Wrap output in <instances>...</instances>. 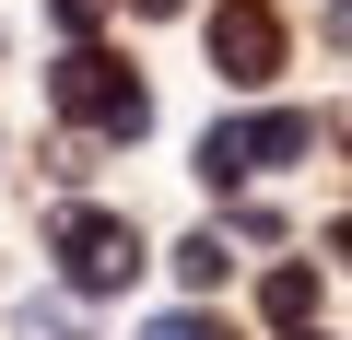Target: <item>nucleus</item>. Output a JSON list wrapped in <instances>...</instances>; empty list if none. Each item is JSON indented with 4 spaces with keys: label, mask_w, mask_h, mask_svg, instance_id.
Returning <instances> with one entry per match:
<instances>
[{
    "label": "nucleus",
    "mask_w": 352,
    "mask_h": 340,
    "mask_svg": "<svg viewBox=\"0 0 352 340\" xmlns=\"http://www.w3.org/2000/svg\"><path fill=\"white\" fill-rule=\"evenodd\" d=\"M47 106H59L71 129H94V141H141V129H153V82H141V71H118L94 36L47 71Z\"/></svg>",
    "instance_id": "obj_1"
},
{
    "label": "nucleus",
    "mask_w": 352,
    "mask_h": 340,
    "mask_svg": "<svg viewBox=\"0 0 352 340\" xmlns=\"http://www.w3.org/2000/svg\"><path fill=\"white\" fill-rule=\"evenodd\" d=\"M212 71L235 94H258L282 71V24H270V0H212Z\"/></svg>",
    "instance_id": "obj_2"
},
{
    "label": "nucleus",
    "mask_w": 352,
    "mask_h": 340,
    "mask_svg": "<svg viewBox=\"0 0 352 340\" xmlns=\"http://www.w3.org/2000/svg\"><path fill=\"white\" fill-rule=\"evenodd\" d=\"M59 247H71V293H129V282H141V235L106 223V212H71Z\"/></svg>",
    "instance_id": "obj_3"
},
{
    "label": "nucleus",
    "mask_w": 352,
    "mask_h": 340,
    "mask_svg": "<svg viewBox=\"0 0 352 340\" xmlns=\"http://www.w3.org/2000/svg\"><path fill=\"white\" fill-rule=\"evenodd\" d=\"M258 317H270V328H305V317H317V270H270V282H258Z\"/></svg>",
    "instance_id": "obj_4"
},
{
    "label": "nucleus",
    "mask_w": 352,
    "mask_h": 340,
    "mask_svg": "<svg viewBox=\"0 0 352 340\" xmlns=\"http://www.w3.org/2000/svg\"><path fill=\"white\" fill-rule=\"evenodd\" d=\"M247 164H258V152H247V129H235V117H223V129H212V141H200V177H212V188H235V177H247Z\"/></svg>",
    "instance_id": "obj_5"
},
{
    "label": "nucleus",
    "mask_w": 352,
    "mask_h": 340,
    "mask_svg": "<svg viewBox=\"0 0 352 340\" xmlns=\"http://www.w3.org/2000/svg\"><path fill=\"white\" fill-rule=\"evenodd\" d=\"M305 141H317V117H258V129H247V152H258V164H294Z\"/></svg>",
    "instance_id": "obj_6"
},
{
    "label": "nucleus",
    "mask_w": 352,
    "mask_h": 340,
    "mask_svg": "<svg viewBox=\"0 0 352 340\" xmlns=\"http://www.w3.org/2000/svg\"><path fill=\"white\" fill-rule=\"evenodd\" d=\"M12 340H82V317H71V305H47V293H36V305H12Z\"/></svg>",
    "instance_id": "obj_7"
},
{
    "label": "nucleus",
    "mask_w": 352,
    "mask_h": 340,
    "mask_svg": "<svg viewBox=\"0 0 352 340\" xmlns=\"http://www.w3.org/2000/svg\"><path fill=\"white\" fill-rule=\"evenodd\" d=\"M176 282L212 293V282H223V235H188V247H176Z\"/></svg>",
    "instance_id": "obj_8"
},
{
    "label": "nucleus",
    "mask_w": 352,
    "mask_h": 340,
    "mask_svg": "<svg viewBox=\"0 0 352 340\" xmlns=\"http://www.w3.org/2000/svg\"><path fill=\"white\" fill-rule=\"evenodd\" d=\"M141 340H223V328H212V317H153Z\"/></svg>",
    "instance_id": "obj_9"
},
{
    "label": "nucleus",
    "mask_w": 352,
    "mask_h": 340,
    "mask_svg": "<svg viewBox=\"0 0 352 340\" xmlns=\"http://www.w3.org/2000/svg\"><path fill=\"white\" fill-rule=\"evenodd\" d=\"M47 12H59L71 36H94V12H106V0H47Z\"/></svg>",
    "instance_id": "obj_10"
},
{
    "label": "nucleus",
    "mask_w": 352,
    "mask_h": 340,
    "mask_svg": "<svg viewBox=\"0 0 352 340\" xmlns=\"http://www.w3.org/2000/svg\"><path fill=\"white\" fill-rule=\"evenodd\" d=\"M129 12H176V0H129Z\"/></svg>",
    "instance_id": "obj_11"
},
{
    "label": "nucleus",
    "mask_w": 352,
    "mask_h": 340,
    "mask_svg": "<svg viewBox=\"0 0 352 340\" xmlns=\"http://www.w3.org/2000/svg\"><path fill=\"white\" fill-rule=\"evenodd\" d=\"M340 141H352V117H340Z\"/></svg>",
    "instance_id": "obj_12"
},
{
    "label": "nucleus",
    "mask_w": 352,
    "mask_h": 340,
    "mask_svg": "<svg viewBox=\"0 0 352 340\" xmlns=\"http://www.w3.org/2000/svg\"><path fill=\"white\" fill-rule=\"evenodd\" d=\"M340 247H352V223H340Z\"/></svg>",
    "instance_id": "obj_13"
}]
</instances>
